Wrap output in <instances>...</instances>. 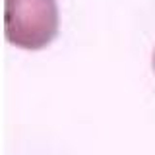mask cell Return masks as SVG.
Listing matches in <instances>:
<instances>
[{
  "instance_id": "cell-1",
  "label": "cell",
  "mask_w": 155,
  "mask_h": 155,
  "mask_svg": "<svg viewBox=\"0 0 155 155\" xmlns=\"http://www.w3.org/2000/svg\"><path fill=\"white\" fill-rule=\"evenodd\" d=\"M58 33L56 0H4V35L27 51L47 47Z\"/></svg>"
},
{
  "instance_id": "cell-2",
  "label": "cell",
  "mask_w": 155,
  "mask_h": 155,
  "mask_svg": "<svg viewBox=\"0 0 155 155\" xmlns=\"http://www.w3.org/2000/svg\"><path fill=\"white\" fill-rule=\"evenodd\" d=\"M153 70H155V51H153Z\"/></svg>"
}]
</instances>
